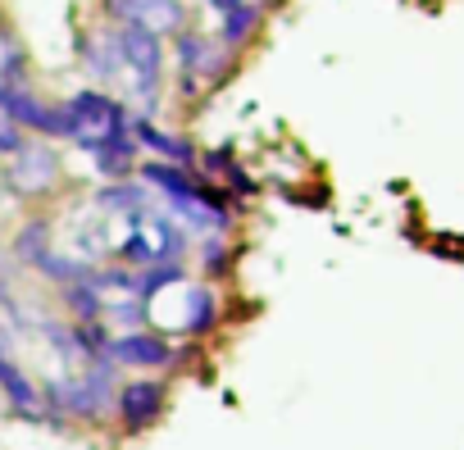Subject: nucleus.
<instances>
[{
	"mask_svg": "<svg viewBox=\"0 0 464 450\" xmlns=\"http://www.w3.org/2000/svg\"><path fill=\"white\" fill-rule=\"evenodd\" d=\"M173 60H178V91H182L187 101H200V96H209V91L223 82L232 55H227L209 33L182 28V33L173 37Z\"/></svg>",
	"mask_w": 464,
	"mask_h": 450,
	"instance_id": "obj_1",
	"label": "nucleus"
},
{
	"mask_svg": "<svg viewBox=\"0 0 464 450\" xmlns=\"http://www.w3.org/2000/svg\"><path fill=\"white\" fill-rule=\"evenodd\" d=\"M64 110H69V119H73V146H78V150H87L92 141H101V137H110V132H128V119H132V110H128L119 96H110L105 87H82V91H73V96L64 101Z\"/></svg>",
	"mask_w": 464,
	"mask_h": 450,
	"instance_id": "obj_2",
	"label": "nucleus"
},
{
	"mask_svg": "<svg viewBox=\"0 0 464 450\" xmlns=\"http://www.w3.org/2000/svg\"><path fill=\"white\" fill-rule=\"evenodd\" d=\"M0 177H5V187H10L19 200H42V196H51V191L60 187L64 164H60V155H55V146H51V141L28 137V141H24V150L5 159Z\"/></svg>",
	"mask_w": 464,
	"mask_h": 450,
	"instance_id": "obj_3",
	"label": "nucleus"
},
{
	"mask_svg": "<svg viewBox=\"0 0 464 450\" xmlns=\"http://www.w3.org/2000/svg\"><path fill=\"white\" fill-rule=\"evenodd\" d=\"M105 359L114 369H132L141 378L160 373V369H173L178 364V350L164 332H150V328H132V332H114L110 346H105Z\"/></svg>",
	"mask_w": 464,
	"mask_h": 450,
	"instance_id": "obj_4",
	"label": "nucleus"
},
{
	"mask_svg": "<svg viewBox=\"0 0 464 450\" xmlns=\"http://www.w3.org/2000/svg\"><path fill=\"white\" fill-rule=\"evenodd\" d=\"M169 409V387L160 378H128L119 382V396H114V423L128 432V436H141L150 432Z\"/></svg>",
	"mask_w": 464,
	"mask_h": 450,
	"instance_id": "obj_5",
	"label": "nucleus"
},
{
	"mask_svg": "<svg viewBox=\"0 0 464 450\" xmlns=\"http://www.w3.org/2000/svg\"><path fill=\"white\" fill-rule=\"evenodd\" d=\"M0 400L5 409L24 423H46V409H42V391L33 382V373L19 364V350H14V332L0 328Z\"/></svg>",
	"mask_w": 464,
	"mask_h": 450,
	"instance_id": "obj_6",
	"label": "nucleus"
},
{
	"mask_svg": "<svg viewBox=\"0 0 464 450\" xmlns=\"http://www.w3.org/2000/svg\"><path fill=\"white\" fill-rule=\"evenodd\" d=\"M101 10L114 28H146L155 37H178L187 28V5L182 0H101Z\"/></svg>",
	"mask_w": 464,
	"mask_h": 450,
	"instance_id": "obj_7",
	"label": "nucleus"
},
{
	"mask_svg": "<svg viewBox=\"0 0 464 450\" xmlns=\"http://www.w3.org/2000/svg\"><path fill=\"white\" fill-rule=\"evenodd\" d=\"M128 137L137 141L141 159H164V164H178V168H196V159H200V150H196L187 137L164 132V128H160L155 119H146V114H132V119H128Z\"/></svg>",
	"mask_w": 464,
	"mask_h": 450,
	"instance_id": "obj_8",
	"label": "nucleus"
},
{
	"mask_svg": "<svg viewBox=\"0 0 464 450\" xmlns=\"http://www.w3.org/2000/svg\"><path fill=\"white\" fill-rule=\"evenodd\" d=\"M87 155H92V168H96L105 182L137 177V164H141V150H137V141H132L128 132H110V137L92 141Z\"/></svg>",
	"mask_w": 464,
	"mask_h": 450,
	"instance_id": "obj_9",
	"label": "nucleus"
},
{
	"mask_svg": "<svg viewBox=\"0 0 464 450\" xmlns=\"http://www.w3.org/2000/svg\"><path fill=\"white\" fill-rule=\"evenodd\" d=\"M92 205H96L101 214H119V218L128 223V218H137V214H150L160 200L150 196V187H146L141 177H119V182H105Z\"/></svg>",
	"mask_w": 464,
	"mask_h": 450,
	"instance_id": "obj_10",
	"label": "nucleus"
},
{
	"mask_svg": "<svg viewBox=\"0 0 464 450\" xmlns=\"http://www.w3.org/2000/svg\"><path fill=\"white\" fill-rule=\"evenodd\" d=\"M78 60L82 69L96 78V82H119L123 78V60H119V46H114V28H96L78 42Z\"/></svg>",
	"mask_w": 464,
	"mask_h": 450,
	"instance_id": "obj_11",
	"label": "nucleus"
},
{
	"mask_svg": "<svg viewBox=\"0 0 464 450\" xmlns=\"http://www.w3.org/2000/svg\"><path fill=\"white\" fill-rule=\"evenodd\" d=\"M51 242H55V223H51L46 214H33V218L19 223V233L10 237V260H14L19 269H33L46 251H55Z\"/></svg>",
	"mask_w": 464,
	"mask_h": 450,
	"instance_id": "obj_12",
	"label": "nucleus"
},
{
	"mask_svg": "<svg viewBox=\"0 0 464 450\" xmlns=\"http://www.w3.org/2000/svg\"><path fill=\"white\" fill-rule=\"evenodd\" d=\"M260 24H265V5H260V0H251V5H242V10H232V14H223L218 19V46L227 51V55H237L256 33H260Z\"/></svg>",
	"mask_w": 464,
	"mask_h": 450,
	"instance_id": "obj_13",
	"label": "nucleus"
},
{
	"mask_svg": "<svg viewBox=\"0 0 464 450\" xmlns=\"http://www.w3.org/2000/svg\"><path fill=\"white\" fill-rule=\"evenodd\" d=\"M55 296H60V305H64V319H69V323H105V296H101L87 278H82V282L60 287Z\"/></svg>",
	"mask_w": 464,
	"mask_h": 450,
	"instance_id": "obj_14",
	"label": "nucleus"
},
{
	"mask_svg": "<svg viewBox=\"0 0 464 450\" xmlns=\"http://www.w3.org/2000/svg\"><path fill=\"white\" fill-rule=\"evenodd\" d=\"M214 323H218V296H214V287H187V305H182L178 328L187 337H205V332H214Z\"/></svg>",
	"mask_w": 464,
	"mask_h": 450,
	"instance_id": "obj_15",
	"label": "nucleus"
},
{
	"mask_svg": "<svg viewBox=\"0 0 464 450\" xmlns=\"http://www.w3.org/2000/svg\"><path fill=\"white\" fill-rule=\"evenodd\" d=\"M33 273L60 292V287H69V282H82V278L92 273V260H82V255H64V251H46V255L33 264Z\"/></svg>",
	"mask_w": 464,
	"mask_h": 450,
	"instance_id": "obj_16",
	"label": "nucleus"
},
{
	"mask_svg": "<svg viewBox=\"0 0 464 450\" xmlns=\"http://www.w3.org/2000/svg\"><path fill=\"white\" fill-rule=\"evenodd\" d=\"M200 159H205V168H209V173H218V177H223L218 187H223L232 200H251V196H256V182L246 177V168H242L237 159H232L227 150H209V155H200Z\"/></svg>",
	"mask_w": 464,
	"mask_h": 450,
	"instance_id": "obj_17",
	"label": "nucleus"
},
{
	"mask_svg": "<svg viewBox=\"0 0 464 450\" xmlns=\"http://www.w3.org/2000/svg\"><path fill=\"white\" fill-rule=\"evenodd\" d=\"M42 337H46V341H51V350H55L60 359H69L73 369H82V364H87V355H82L78 332H73V323H69V319H46V323H42Z\"/></svg>",
	"mask_w": 464,
	"mask_h": 450,
	"instance_id": "obj_18",
	"label": "nucleus"
},
{
	"mask_svg": "<svg viewBox=\"0 0 464 450\" xmlns=\"http://www.w3.org/2000/svg\"><path fill=\"white\" fill-rule=\"evenodd\" d=\"M191 251L200 255V273H227V264L237 260V246H232V237H196Z\"/></svg>",
	"mask_w": 464,
	"mask_h": 450,
	"instance_id": "obj_19",
	"label": "nucleus"
},
{
	"mask_svg": "<svg viewBox=\"0 0 464 450\" xmlns=\"http://www.w3.org/2000/svg\"><path fill=\"white\" fill-rule=\"evenodd\" d=\"M0 82L5 87H28V55L14 42H0Z\"/></svg>",
	"mask_w": 464,
	"mask_h": 450,
	"instance_id": "obj_20",
	"label": "nucleus"
},
{
	"mask_svg": "<svg viewBox=\"0 0 464 450\" xmlns=\"http://www.w3.org/2000/svg\"><path fill=\"white\" fill-rule=\"evenodd\" d=\"M24 141H28V132H19L10 119H0V159L19 155V150H24Z\"/></svg>",
	"mask_w": 464,
	"mask_h": 450,
	"instance_id": "obj_21",
	"label": "nucleus"
},
{
	"mask_svg": "<svg viewBox=\"0 0 464 450\" xmlns=\"http://www.w3.org/2000/svg\"><path fill=\"white\" fill-rule=\"evenodd\" d=\"M242 5H251V0H205V10H214L218 19L232 14V10H242ZM260 5H265V0H260Z\"/></svg>",
	"mask_w": 464,
	"mask_h": 450,
	"instance_id": "obj_22",
	"label": "nucleus"
},
{
	"mask_svg": "<svg viewBox=\"0 0 464 450\" xmlns=\"http://www.w3.org/2000/svg\"><path fill=\"white\" fill-rule=\"evenodd\" d=\"M0 42H5V28H0Z\"/></svg>",
	"mask_w": 464,
	"mask_h": 450,
	"instance_id": "obj_23",
	"label": "nucleus"
},
{
	"mask_svg": "<svg viewBox=\"0 0 464 450\" xmlns=\"http://www.w3.org/2000/svg\"><path fill=\"white\" fill-rule=\"evenodd\" d=\"M0 91H5V82H0Z\"/></svg>",
	"mask_w": 464,
	"mask_h": 450,
	"instance_id": "obj_24",
	"label": "nucleus"
}]
</instances>
